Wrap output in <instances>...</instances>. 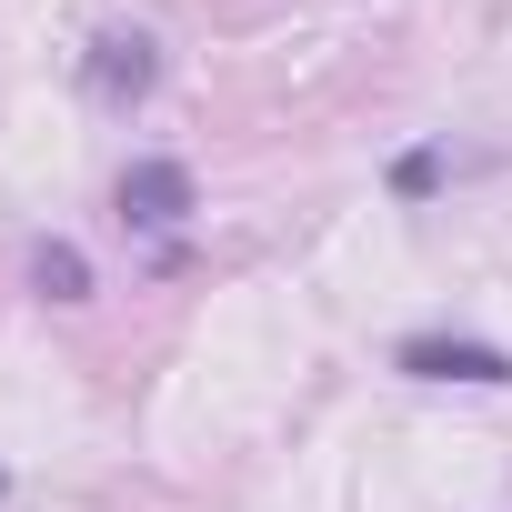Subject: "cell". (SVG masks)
<instances>
[{"label": "cell", "instance_id": "obj_5", "mask_svg": "<svg viewBox=\"0 0 512 512\" xmlns=\"http://www.w3.org/2000/svg\"><path fill=\"white\" fill-rule=\"evenodd\" d=\"M392 181H402V191H412V201H422V191H432V181H442V161H432V151H412V161H402V171H392Z\"/></svg>", "mask_w": 512, "mask_h": 512}, {"label": "cell", "instance_id": "obj_3", "mask_svg": "<svg viewBox=\"0 0 512 512\" xmlns=\"http://www.w3.org/2000/svg\"><path fill=\"white\" fill-rule=\"evenodd\" d=\"M392 362H402L412 382H512V352H492V342H442V332H412Z\"/></svg>", "mask_w": 512, "mask_h": 512}, {"label": "cell", "instance_id": "obj_2", "mask_svg": "<svg viewBox=\"0 0 512 512\" xmlns=\"http://www.w3.org/2000/svg\"><path fill=\"white\" fill-rule=\"evenodd\" d=\"M121 221L131 231H181L191 221V161H131L121 171Z\"/></svg>", "mask_w": 512, "mask_h": 512}, {"label": "cell", "instance_id": "obj_4", "mask_svg": "<svg viewBox=\"0 0 512 512\" xmlns=\"http://www.w3.org/2000/svg\"><path fill=\"white\" fill-rule=\"evenodd\" d=\"M31 282H41L51 302H91V262H81L71 241H41V262H31Z\"/></svg>", "mask_w": 512, "mask_h": 512}, {"label": "cell", "instance_id": "obj_1", "mask_svg": "<svg viewBox=\"0 0 512 512\" xmlns=\"http://www.w3.org/2000/svg\"><path fill=\"white\" fill-rule=\"evenodd\" d=\"M81 81H91V101H101V111H131V101L161 81L151 31H101V41H91V61H81Z\"/></svg>", "mask_w": 512, "mask_h": 512}]
</instances>
